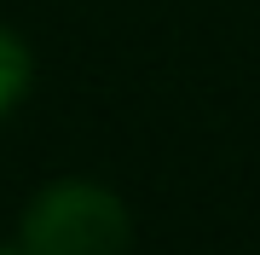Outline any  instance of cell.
Returning a JSON list of instances; mask_svg holds the SVG:
<instances>
[{"instance_id": "obj_1", "label": "cell", "mask_w": 260, "mask_h": 255, "mask_svg": "<svg viewBox=\"0 0 260 255\" xmlns=\"http://www.w3.org/2000/svg\"><path fill=\"white\" fill-rule=\"evenodd\" d=\"M133 215L99 180H52L23 209V255H127Z\"/></svg>"}, {"instance_id": "obj_2", "label": "cell", "mask_w": 260, "mask_h": 255, "mask_svg": "<svg viewBox=\"0 0 260 255\" xmlns=\"http://www.w3.org/2000/svg\"><path fill=\"white\" fill-rule=\"evenodd\" d=\"M29 81H35V58H29V47L0 23V116L18 110V99L29 93Z\"/></svg>"}, {"instance_id": "obj_3", "label": "cell", "mask_w": 260, "mask_h": 255, "mask_svg": "<svg viewBox=\"0 0 260 255\" xmlns=\"http://www.w3.org/2000/svg\"><path fill=\"white\" fill-rule=\"evenodd\" d=\"M0 255H12V249H0ZM18 255H23V249H18Z\"/></svg>"}]
</instances>
